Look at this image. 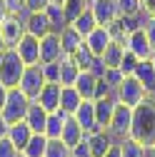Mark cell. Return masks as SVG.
I'll list each match as a JSON object with an SVG mask.
<instances>
[{"instance_id":"obj_1","label":"cell","mask_w":155,"mask_h":157,"mask_svg":"<svg viewBox=\"0 0 155 157\" xmlns=\"http://www.w3.org/2000/svg\"><path fill=\"white\" fill-rule=\"evenodd\" d=\"M135 142H140L143 147L155 145V100L145 97L140 105L133 107V120H130V135Z\"/></svg>"},{"instance_id":"obj_2","label":"cell","mask_w":155,"mask_h":157,"mask_svg":"<svg viewBox=\"0 0 155 157\" xmlns=\"http://www.w3.org/2000/svg\"><path fill=\"white\" fill-rule=\"evenodd\" d=\"M23 70H25V63L20 60V55L15 52V48H5L0 52V85L18 87Z\"/></svg>"},{"instance_id":"obj_3","label":"cell","mask_w":155,"mask_h":157,"mask_svg":"<svg viewBox=\"0 0 155 157\" xmlns=\"http://www.w3.org/2000/svg\"><path fill=\"white\" fill-rule=\"evenodd\" d=\"M30 107V97L20 90V87H8V95H5V105H3V117L13 125V122H20L25 120V112Z\"/></svg>"},{"instance_id":"obj_4","label":"cell","mask_w":155,"mask_h":157,"mask_svg":"<svg viewBox=\"0 0 155 157\" xmlns=\"http://www.w3.org/2000/svg\"><path fill=\"white\" fill-rule=\"evenodd\" d=\"M113 95H115V100H118V102H123V105H128V107L140 105L145 97H148V92L143 90V85L135 80L133 75H125V77H123V82L118 85V90H115Z\"/></svg>"},{"instance_id":"obj_5","label":"cell","mask_w":155,"mask_h":157,"mask_svg":"<svg viewBox=\"0 0 155 157\" xmlns=\"http://www.w3.org/2000/svg\"><path fill=\"white\" fill-rule=\"evenodd\" d=\"M45 85V77H43V70H40V63L38 65H25L23 75H20V82H18V87H20L30 100H38V95H40Z\"/></svg>"},{"instance_id":"obj_6","label":"cell","mask_w":155,"mask_h":157,"mask_svg":"<svg viewBox=\"0 0 155 157\" xmlns=\"http://www.w3.org/2000/svg\"><path fill=\"white\" fill-rule=\"evenodd\" d=\"M130 120H133V107L118 102L115 115H113V120H110V125H108V132L115 137V142L125 140V137L130 135Z\"/></svg>"},{"instance_id":"obj_7","label":"cell","mask_w":155,"mask_h":157,"mask_svg":"<svg viewBox=\"0 0 155 157\" xmlns=\"http://www.w3.org/2000/svg\"><path fill=\"white\" fill-rule=\"evenodd\" d=\"M125 48L138 57V60H150V55H153V45H150L143 28H135V30H130L125 35Z\"/></svg>"},{"instance_id":"obj_8","label":"cell","mask_w":155,"mask_h":157,"mask_svg":"<svg viewBox=\"0 0 155 157\" xmlns=\"http://www.w3.org/2000/svg\"><path fill=\"white\" fill-rule=\"evenodd\" d=\"M15 52L20 55V60H23L25 65H38V63H40V40L25 33L20 40H18Z\"/></svg>"},{"instance_id":"obj_9","label":"cell","mask_w":155,"mask_h":157,"mask_svg":"<svg viewBox=\"0 0 155 157\" xmlns=\"http://www.w3.org/2000/svg\"><path fill=\"white\" fill-rule=\"evenodd\" d=\"M90 13L95 15L98 25H110L113 20H118V5L115 0H90Z\"/></svg>"},{"instance_id":"obj_10","label":"cell","mask_w":155,"mask_h":157,"mask_svg":"<svg viewBox=\"0 0 155 157\" xmlns=\"http://www.w3.org/2000/svg\"><path fill=\"white\" fill-rule=\"evenodd\" d=\"M65 52L60 45V35L58 33H48L45 37H40V63H55L60 60Z\"/></svg>"},{"instance_id":"obj_11","label":"cell","mask_w":155,"mask_h":157,"mask_svg":"<svg viewBox=\"0 0 155 157\" xmlns=\"http://www.w3.org/2000/svg\"><path fill=\"white\" fill-rule=\"evenodd\" d=\"M115 107H118L115 95L98 97V100H95V122H98V130H108L113 115H115Z\"/></svg>"},{"instance_id":"obj_12","label":"cell","mask_w":155,"mask_h":157,"mask_svg":"<svg viewBox=\"0 0 155 157\" xmlns=\"http://www.w3.org/2000/svg\"><path fill=\"white\" fill-rule=\"evenodd\" d=\"M0 33H3V37H5V45L8 48H15L18 40L25 35V23L18 15H8L5 20L0 23Z\"/></svg>"},{"instance_id":"obj_13","label":"cell","mask_w":155,"mask_h":157,"mask_svg":"<svg viewBox=\"0 0 155 157\" xmlns=\"http://www.w3.org/2000/svg\"><path fill=\"white\" fill-rule=\"evenodd\" d=\"M88 137V145H90V155L93 157H103L113 145H115V137L108 130H93L85 135Z\"/></svg>"},{"instance_id":"obj_14","label":"cell","mask_w":155,"mask_h":157,"mask_svg":"<svg viewBox=\"0 0 155 157\" xmlns=\"http://www.w3.org/2000/svg\"><path fill=\"white\" fill-rule=\"evenodd\" d=\"M133 77L143 85L148 97L155 95V65L150 60H138V65H135V70H133Z\"/></svg>"},{"instance_id":"obj_15","label":"cell","mask_w":155,"mask_h":157,"mask_svg":"<svg viewBox=\"0 0 155 157\" xmlns=\"http://www.w3.org/2000/svg\"><path fill=\"white\" fill-rule=\"evenodd\" d=\"M113 43V35H110V28L108 25H98L93 33L85 35V45L90 48L93 55H103V50Z\"/></svg>"},{"instance_id":"obj_16","label":"cell","mask_w":155,"mask_h":157,"mask_svg":"<svg viewBox=\"0 0 155 157\" xmlns=\"http://www.w3.org/2000/svg\"><path fill=\"white\" fill-rule=\"evenodd\" d=\"M73 117L78 120V125L83 127V132H93L98 130V122H95V100H83L78 105V110L73 112Z\"/></svg>"},{"instance_id":"obj_17","label":"cell","mask_w":155,"mask_h":157,"mask_svg":"<svg viewBox=\"0 0 155 157\" xmlns=\"http://www.w3.org/2000/svg\"><path fill=\"white\" fill-rule=\"evenodd\" d=\"M60 90H63L60 82H45L43 90H40V95H38V102H40L48 112L60 110Z\"/></svg>"},{"instance_id":"obj_18","label":"cell","mask_w":155,"mask_h":157,"mask_svg":"<svg viewBox=\"0 0 155 157\" xmlns=\"http://www.w3.org/2000/svg\"><path fill=\"white\" fill-rule=\"evenodd\" d=\"M25 122L30 125L33 132H45V122H48V110L38 102V100H30V107L25 112Z\"/></svg>"},{"instance_id":"obj_19","label":"cell","mask_w":155,"mask_h":157,"mask_svg":"<svg viewBox=\"0 0 155 157\" xmlns=\"http://www.w3.org/2000/svg\"><path fill=\"white\" fill-rule=\"evenodd\" d=\"M25 33L33 35V37H38V40H40V37H45L48 33H53V28H50V23H48V17H45L43 10L28 15V20H25Z\"/></svg>"},{"instance_id":"obj_20","label":"cell","mask_w":155,"mask_h":157,"mask_svg":"<svg viewBox=\"0 0 155 157\" xmlns=\"http://www.w3.org/2000/svg\"><path fill=\"white\" fill-rule=\"evenodd\" d=\"M30 137H33V130H30V125L25 122V120H20V122H13L10 127H8V140L18 147V150H25V145L30 142Z\"/></svg>"},{"instance_id":"obj_21","label":"cell","mask_w":155,"mask_h":157,"mask_svg":"<svg viewBox=\"0 0 155 157\" xmlns=\"http://www.w3.org/2000/svg\"><path fill=\"white\" fill-rule=\"evenodd\" d=\"M98 80H100V77H95L90 70H80V75H78V80H75V90L80 92L83 100H95V87H98Z\"/></svg>"},{"instance_id":"obj_22","label":"cell","mask_w":155,"mask_h":157,"mask_svg":"<svg viewBox=\"0 0 155 157\" xmlns=\"http://www.w3.org/2000/svg\"><path fill=\"white\" fill-rule=\"evenodd\" d=\"M83 137H85V132H83V127L80 125H78V120H75V117L70 115L68 117V120H65V125H63V132H60V140L73 150L78 142H80L83 140Z\"/></svg>"},{"instance_id":"obj_23","label":"cell","mask_w":155,"mask_h":157,"mask_svg":"<svg viewBox=\"0 0 155 157\" xmlns=\"http://www.w3.org/2000/svg\"><path fill=\"white\" fill-rule=\"evenodd\" d=\"M68 112H63V110H55V112H48V122H45V137L48 140H58L60 137V132H63V125H65V120H68Z\"/></svg>"},{"instance_id":"obj_24","label":"cell","mask_w":155,"mask_h":157,"mask_svg":"<svg viewBox=\"0 0 155 157\" xmlns=\"http://www.w3.org/2000/svg\"><path fill=\"white\" fill-rule=\"evenodd\" d=\"M125 43H120V40H113L105 50H103V63H105V67H120V63H123V57H125Z\"/></svg>"},{"instance_id":"obj_25","label":"cell","mask_w":155,"mask_h":157,"mask_svg":"<svg viewBox=\"0 0 155 157\" xmlns=\"http://www.w3.org/2000/svg\"><path fill=\"white\" fill-rule=\"evenodd\" d=\"M58 35H60V45H63V52H65V55H73L78 48L83 45V35L78 33L73 25H65Z\"/></svg>"},{"instance_id":"obj_26","label":"cell","mask_w":155,"mask_h":157,"mask_svg":"<svg viewBox=\"0 0 155 157\" xmlns=\"http://www.w3.org/2000/svg\"><path fill=\"white\" fill-rule=\"evenodd\" d=\"M80 102H83V97H80V92L75 90V85H63V90H60V110L73 115Z\"/></svg>"},{"instance_id":"obj_27","label":"cell","mask_w":155,"mask_h":157,"mask_svg":"<svg viewBox=\"0 0 155 157\" xmlns=\"http://www.w3.org/2000/svg\"><path fill=\"white\" fill-rule=\"evenodd\" d=\"M43 13H45V17H48L53 33H60V30L68 25V17H65V10H63L60 3H48V8H45Z\"/></svg>"},{"instance_id":"obj_28","label":"cell","mask_w":155,"mask_h":157,"mask_svg":"<svg viewBox=\"0 0 155 157\" xmlns=\"http://www.w3.org/2000/svg\"><path fill=\"white\" fill-rule=\"evenodd\" d=\"M78 75H80V67L73 60V55H63L60 57V85H75Z\"/></svg>"},{"instance_id":"obj_29","label":"cell","mask_w":155,"mask_h":157,"mask_svg":"<svg viewBox=\"0 0 155 157\" xmlns=\"http://www.w3.org/2000/svg\"><path fill=\"white\" fill-rule=\"evenodd\" d=\"M45 150H48V137L43 132H33V137H30V142L25 145L23 155L25 157H45Z\"/></svg>"},{"instance_id":"obj_30","label":"cell","mask_w":155,"mask_h":157,"mask_svg":"<svg viewBox=\"0 0 155 157\" xmlns=\"http://www.w3.org/2000/svg\"><path fill=\"white\" fill-rule=\"evenodd\" d=\"M70 25H73L78 33L83 35V40H85V35H88V33H93L95 28H98V23H95V15L90 13V8H88L85 13H80V15H78V17H75V20H73Z\"/></svg>"},{"instance_id":"obj_31","label":"cell","mask_w":155,"mask_h":157,"mask_svg":"<svg viewBox=\"0 0 155 157\" xmlns=\"http://www.w3.org/2000/svg\"><path fill=\"white\" fill-rule=\"evenodd\" d=\"M88 8H90V0H65V3H63V10H65V17H68V25H70L80 13H85Z\"/></svg>"},{"instance_id":"obj_32","label":"cell","mask_w":155,"mask_h":157,"mask_svg":"<svg viewBox=\"0 0 155 157\" xmlns=\"http://www.w3.org/2000/svg\"><path fill=\"white\" fill-rule=\"evenodd\" d=\"M120 150H123V157H148V147H143L140 142H135L133 137L120 140Z\"/></svg>"},{"instance_id":"obj_33","label":"cell","mask_w":155,"mask_h":157,"mask_svg":"<svg viewBox=\"0 0 155 157\" xmlns=\"http://www.w3.org/2000/svg\"><path fill=\"white\" fill-rule=\"evenodd\" d=\"M118 5V17H133V15H140V0H115Z\"/></svg>"},{"instance_id":"obj_34","label":"cell","mask_w":155,"mask_h":157,"mask_svg":"<svg viewBox=\"0 0 155 157\" xmlns=\"http://www.w3.org/2000/svg\"><path fill=\"white\" fill-rule=\"evenodd\" d=\"M73 60L78 63V67H80V70H88V67L93 65V60H95V55L90 52V48L85 45V40H83V45H80V48H78V50L73 52Z\"/></svg>"},{"instance_id":"obj_35","label":"cell","mask_w":155,"mask_h":157,"mask_svg":"<svg viewBox=\"0 0 155 157\" xmlns=\"http://www.w3.org/2000/svg\"><path fill=\"white\" fill-rule=\"evenodd\" d=\"M45 157H70V147L58 137V140H48V150Z\"/></svg>"},{"instance_id":"obj_36","label":"cell","mask_w":155,"mask_h":157,"mask_svg":"<svg viewBox=\"0 0 155 157\" xmlns=\"http://www.w3.org/2000/svg\"><path fill=\"white\" fill-rule=\"evenodd\" d=\"M40 70H43L45 82H60V60H55V63H40Z\"/></svg>"},{"instance_id":"obj_37","label":"cell","mask_w":155,"mask_h":157,"mask_svg":"<svg viewBox=\"0 0 155 157\" xmlns=\"http://www.w3.org/2000/svg\"><path fill=\"white\" fill-rule=\"evenodd\" d=\"M123 77H125V75H123L118 67H108V70H105V75H103V80H105V82L110 85V90L115 92V90H118V85L123 82Z\"/></svg>"},{"instance_id":"obj_38","label":"cell","mask_w":155,"mask_h":157,"mask_svg":"<svg viewBox=\"0 0 155 157\" xmlns=\"http://www.w3.org/2000/svg\"><path fill=\"white\" fill-rule=\"evenodd\" d=\"M135 65H138V57H135L130 50H125V57H123V63H120V72L123 75H133V70H135Z\"/></svg>"},{"instance_id":"obj_39","label":"cell","mask_w":155,"mask_h":157,"mask_svg":"<svg viewBox=\"0 0 155 157\" xmlns=\"http://www.w3.org/2000/svg\"><path fill=\"white\" fill-rule=\"evenodd\" d=\"M0 157H20V150H18L8 137H3V140H0Z\"/></svg>"},{"instance_id":"obj_40","label":"cell","mask_w":155,"mask_h":157,"mask_svg":"<svg viewBox=\"0 0 155 157\" xmlns=\"http://www.w3.org/2000/svg\"><path fill=\"white\" fill-rule=\"evenodd\" d=\"M70 157H93L90 155V145H88V137H83V140L70 150Z\"/></svg>"},{"instance_id":"obj_41","label":"cell","mask_w":155,"mask_h":157,"mask_svg":"<svg viewBox=\"0 0 155 157\" xmlns=\"http://www.w3.org/2000/svg\"><path fill=\"white\" fill-rule=\"evenodd\" d=\"M143 30H145L148 40H150V45H153V50H155V15L145 17V23H143Z\"/></svg>"},{"instance_id":"obj_42","label":"cell","mask_w":155,"mask_h":157,"mask_svg":"<svg viewBox=\"0 0 155 157\" xmlns=\"http://www.w3.org/2000/svg\"><path fill=\"white\" fill-rule=\"evenodd\" d=\"M88 70H90V72H93L95 77H103L108 67H105V63H103V57H100V55H95V60H93V65H90Z\"/></svg>"},{"instance_id":"obj_43","label":"cell","mask_w":155,"mask_h":157,"mask_svg":"<svg viewBox=\"0 0 155 157\" xmlns=\"http://www.w3.org/2000/svg\"><path fill=\"white\" fill-rule=\"evenodd\" d=\"M48 3H50V0H25V8L30 13H40V10L48 8Z\"/></svg>"},{"instance_id":"obj_44","label":"cell","mask_w":155,"mask_h":157,"mask_svg":"<svg viewBox=\"0 0 155 157\" xmlns=\"http://www.w3.org/2000/svg\"><path fill=\"white\" fill-rule=\"evenodd\" d=\"M5 5L10 10V15H15V13H20L25 8V0H5Z\"/></svg>"},{"instance_id":"obj_45","label":"cell","mask_w":155,"mask_h":157,"mask_svg":"<svg viewBox=\"0 0 155 157\" xmlns=\"http://www.w3.org/2000/svg\"><path fill=\"white\" fill-rule=\"evenodd\" d=\"M140 10H143V15H155V0H140Z\"/></svg>"},{"instance_id":"obj_46","label":"cell","mask_w":155,"mask_h":157,"mask_svg":"<svg viewBox=\"0 0 155 157\" xmlns=\"http://www.w3.org/2000/svg\"><path fill=\"white\" fill-rule=\"evenodd\" d=\"M103 157H123V150H120V142H115V145H113V147H110V150H108V152H105Z\"/></svg>"},{"instance_id":"obj_47","label":"cell","mask_w":155,"mask_h":157,"mask_svg":"<svg viewBox=\"0 0 155 157\" xmlns=\"http://www.w3.org/2000/svg\"><path fill=\"white\" fill-rule=\"evenodd\" d=\"M8 127H10V122L3 117V112H0V140H3V137H8Z\"/></svg>"},{"instance_id":"obj_48","label":"cell","mask_w":155,"mask_h":157,"mask_svg":"<svg viewBox=\"0 0 155 157\" xmlns=\"http://www.w3.org/2000/svg\"><path fill=\"white\" fill-rule=\"evenodd\" d=\"M8 15H10V10H8V5H5V0H0V23H3Z\"/></svg>"},{"instance_id":"obj_49","label":"cell","mask_w":155,"mask_h":157,"mask_svg":"<svg viewBox=\"0 0 155 157\" xmlns=\"http://www.w3.org/2000/svg\"><path fill=\"white\" fill-rule=\"evenodd\" d=\"M5 95H8V87L0 85V110H3V105H5Z\"/></svg>"},{"instance_id":"obj_50","label":"cell","mask_w":155,"mask_h":157,"mask_svg":"<svg viewBox=\"0 0 155 157\" xmlns=\"http://www.w3.org/2000/svg\"><path fill=\"white\" fill-rule=\"evenodd\" d=\"M5 48H8V45H5V37H3V33H0V52H3Z\"/></svg>"},{"instance_id":"obj_51","label":"cell","mask_w":155,"mask_h":157,"mask_svg":"<svg viewBox=\"0 0 155 157\" xmlns=\"http://www.w3.org/2000/svg\"><path fill=\"white\" fill-rule=\"evenodd\" d=\"M148 152H150V157H155V145H153V147H148Z\"/></svg>"},{"instance_id":"obj_52","label":"cell","mask_w":155,"mask_h":157,"mask_svg":"<svg viewBox=\"0 0 155 157\" xmlns=\"http://www.w3.org/2000/svg\"><path fill=\"white\" fill-rule=\"evenodd\" d=\"M150 63H153V65H155V50H153V55H150Z\"/></svg>"},{"instance_id":"obj_53","label":"cell","mask_w":155,"mask_h":157,"mask_svg":"<svg viewBox=\"0 0 155 157\" xmlns=\"http://www.w3.org/2000/svg\"><path fill=\"white\" fill-rule=\"evenodd\" d=\"M50 3H60V5H63V3H65V0H50Z\"/></svg>"},{"instance_id":"obj_54","label":"cell","mask_w":155,"mask_h":157,"mask_svg":"<svg viewBox=\"0 0 155 157\" xmlns=\"http://www.w3.org/2000/svg\"><path fill=\"white\" fill-rule=\"evenodd\" d=\"M20 157H25V155H23V152H20Z\"/></svg>"},{"instance_id":"obj_55","label":"cell","mask_w":155,"mask_h":157,"mask_svg":"<svg viewBox=\"0 0 155 157\" xmlns=\"http://www.w3.org/2000/svg\"><path fill=\"white\" fill-rule=\"evenodd\" d=\"M153 100H155V95H153Z\"/></svg>"},{"instance_id":"obj_56","label":"cell","mask_w":155,"mask_h":157,"mask_svg":"<svg viewBox=\"0 0 155 157\" xmlns=\"http://www.w3.org/2000/svg\"><path fill=\"white\" fill-rule=\"evenodd\" d=\"M148 157H150V152H148Z\"/></svg>"}]
</instances>
